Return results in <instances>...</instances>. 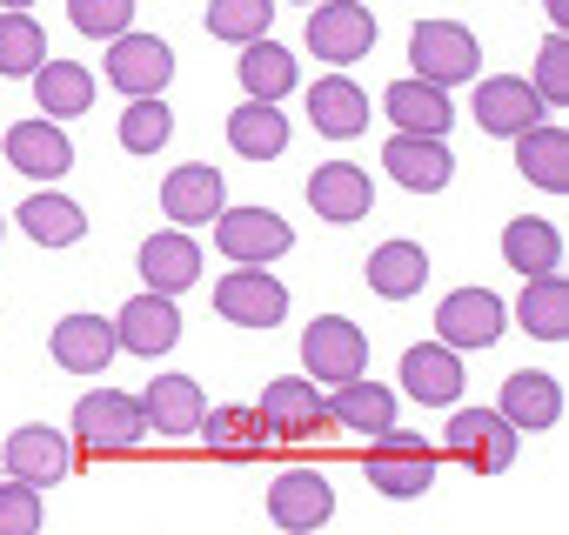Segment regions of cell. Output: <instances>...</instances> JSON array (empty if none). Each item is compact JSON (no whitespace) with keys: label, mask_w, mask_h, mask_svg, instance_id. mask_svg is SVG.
Returning <instances> with one entry per match:
<instances>
[{"label":"cell","mask_w":569,"mask_h":535,"mask_svg":"<svg viewBox=\"0 0 569 535\" xmlns=\"http://www.w3.org/2000/svg\"><path fill=\"white\" fill-rule=\"evenodd\" d=\"M68 442H74V455H88V462H121V455H134V448L148 442L141 402H134L128 388H88V395L74 402V415H68Z\"/></svg>","instance_id":"1"},{"label":"cell","mask_w":569,"mask_h":535,"mask_svg":"<svg viewBox=\"0 0 569 535\" xmlns=\"http://www.w3.org/2000/svg\"><path fill=\"white\" fill-rule=\"evenodd\" d=\"M362 475H369L376 495H389V502H416V495H429V488L442 482V448L422 442L416 428H396V422H389V428L369 435Z\"/></svg>","instance_id":"2"},{"label":"cell","mask_w":569,"mask_h":535,"mask_svg":"<svg viewBox=\"0 0 569 535\" xmlns=\"http://www.w3.org/2000/svg\"><path fill=\"white\" fill-rule=\"evenodd\" d=\"M442 462H462L469 475H502L509 462H516V448H522V435L496 415V408H449V422H442Z\"/></svg>","instance_id":"3"},{"label":"cell","mask_w":569,"mask_h":535,"mask_svg":"<svg viewBox=\"0 0 569 535\" xmlns=\"http://www.w3.org/2000/svg\"><path fill=\"white\" fill-rule=\"evenodd\" d=\"M208 228H214V254L228 268H274L281 254L296 248V228L281 221L274 208H221Z\"/></svg>","instance_id":"4"},{"label":"cell","mask_w":569,"mask_h":535,"mask_svg":"<svg viewBox=\"0 0 569 535\" xmlns=\"http://www.w3.org/2000/svg\"><path fill=\"white\" fill-rule=\"evenodd\" d=\"M409 74L436 88H469L482 74V48L462 21H416L409 28Z\"/></svg>","instance_id":"5"},{"label":"cell","mask_w":569,"mask_h":535,"mask_svg":"<svg viewBox=\"0 0 569 535\" xmlns=\"http://www.w3.org/2000/svg\"><path fill=\"white\" fill-rule=\"evenodd\" d=\"M302 41H309V54L322 68H356V61L376 54V14L362 8V0H316Z\"/></svg>","instance_id":"6"},{"label":"cell","mask_w":569,"mask_h":535,"mask_svg":"<svg viewBox=\"0 0 569 535\" xmlns=\"http://www.w3.org/2000/svg\"><path fill=\"white\" fill-rule=\"evenodd\" d=\"M509 329V302L496 289H449L436 302V342H449L456 355H482L496 349Z\"/></svg>","instance_id":"7"},{"label":"cell","mask_w":569,"mask_h":535,"mask_svg":"<svg viewBox=\"0 0 569 535\" xmlns=\"http://www.w3.org/2000/svg\"><path fill=\"white\" fill-rule=\"evenodd\" d=\"M469 88H476V94H469V114H476V128L496 134V141H516L522 128L549 121V101L529 88V74H476Z\"/></svg>","instance_id":"8"},{"label":"cell","mask_w":569,"mask_h":535,"mask_svg":"<svg viewBox=\"0 0 569 535\" xmlns=\"http://www.w3.org/2000/svg\"><path fill=\"white\" fill-rule=\"evenodd\" d=\"M336 515V482L316 468V462H296V468H281L268 475V522L274 528H289V535H309Z\"/></svg>","instance_id":"9"},{"label":"cell","mask_w":569,"mask_h":535,"mask_svg":"<svg viewBox=\"0 0 569 535\" xmlns=\"http://www.w3.org/2000/svg\"><path fill=\"white\" fill-rule=\"evenodd\" d=\"M362 369H369V335H362L349 315H316V322L302 329V375H309V382L336 388V382H349V375H362Z\"/></svg>","instance_id":"10"},{"label":"cell","mask_w":569,"mask_h":535,"mask_svg":"<svg viewBox=\"0 0 569 535\" xmlns=\"http://www.w3.org/2000/svg\"><path fill=\"white\" fill-rule=\"evenodd\" d=\"M101 74H108V88L114 94H168V81H174V48L161 41V34H114L108 41V61H101Z\"/></svg>","instance_id":"11"},{"label":"cell","mask_w":569,"mask_h":535,"mask_svg":"<svg viewBox=\"0 0 569 535\" xmlns=\"http://www.w3.org/2000/svg\"><path fill=\"white\" fill-rule=\"evenodd\" d=\"M141 422H148V442H161V448H181V442H194V428H201V408H208V395H201V382L194 375H154L141 395Z\"/></svg>","instance_id":"12"},{"label":"cell","mask_w":569,"mask_h":535,"mask_svg":"<svg viewBox=\"0 0 569 535\" xmlns=\"http://www.w3.org/2000/svg\"><path fill=\"white\" fill-rule=\"evenodd\" d=\"M0 468L21 475V482H34V488L48 495L54 482H68V475H74V442H68V428L21 422L8 442H0Z\"/></svg>","instance_id":"13"},{"label":"cell","mask_w":569,"mask_h":535,"mask_svg":"<svg viewBox=\"0 0 569 535\" xmlns=\"http://www.w3.org/2000/svg\"><path fill=\"white\" fill-rule=\"evenodd\" d=\"M214 315L234 329H274V322H289V289L268 268H228L214 282Z\"/></svg>","instance_id":"14"},{"label":"cell","mask_w":569,"mask_h":535,"mask_svg":"<svg viewBox=\"0 0 569 535\" xmlns=\"http://www.w3.org/2000/svg\"><path fill=\"white\" fill-rule=\"evenodd\" d=\"M254 408H261V422H268L274 442H316V435H336L329 415H322V382H309V375H281V382H268Z\"/></svg>","instance_id":"15"},{"label":"cell","mask_w":569,"mask_h":535,"mask_svg":"<svg viewBox=\"0 0 569 535\" xmlns=\"http://www.w3.org/2000/svg\"><path fill=\"white\" fill-rule=\"evenodd\" d=\"M382 174L409 194H442L456 181V154L449 134H389L382 141Z\"/></svg>","instance_id":"16"},{"label":"cell","mask_w":569,"mask_h":535,"mask_svg":"<svg viewBox=\"0 0 569 535\" xmlns=\"http://www.w3.org/2000/svg\"><path fill=\"white\" fill-rule=\"evenodd\" d=\"M174 342H181V309H174V295L141 289V295H128V302H121V315H114V349H121V355L161 362Z\"/></svg>","instance_id":"17"},{"label":"cell","mask_w":569,"mask_h":535,"mask_svg":"<svg viewBox=\"0 0 569 535\" xmlns=\"http://www.w3.org/2000/svg\"><path fill=\"white\" fill-rule=\"evenodd\" d=\"M134 268H141V289H154V295H188V289L201 282V241H194V228H174V221H168L161 234L141 241Z\"/></svg>","instance_id":"18"},{"label":"cell","mask_w":569,"mask_h":535,"mask_svg":"<svg viewBox=\"0 0 569 535\" xmlns=\"http://www.w3.org/2000/svg\"><path fill=\"white\" fill-rule=\"evenodd\" d=\"M0 154H8V168H21L28 181H61L74 168V141H68V121H14L8 134H0Z\"/></svg>","instance_id":"19"},{"label":"cell","mask_w":569,"mask_h":535,"mask_svg":"<svg viewBox=\"0 0 569 535\" xmlns=\"http://www.w3.org/2000/svg\"><path fill=\"white\" fill-rule=\"evenodd\" d=\"M221 208H228V181L214 161H181L161 174V214L174 228H208Z\"/></svg>","instance_id":"20"},{"label":"cell","mask_w":569,"mask_h":535,"mask_svg":"<svg viewBox=\"0 0 569 535\" xmlns=\"http://www.w3.org/2000/svg\"><path fill=\"white\" fill-rule=\"evenodd\" d=\"M402 388L396 395H409V402H422V408H456L462 402V355L449 349V342H416V349H402Z\"/></svg>","instance_id":"21"},{"label":"cell","mask_w":569,"mask_h":535,"mask_svg":"<svg viewBox=\"0 0 569 535\" xmlns=\"http://www.w3.org/2000/svg\"><path fill=\"white\" fill-rule=\"evenodd\" d=\"M322 415H329L336 435H376V428H389V422L402 415V395H396L389 382L349 375V382H336V388L322 395Z\"/></svg>","instance_id":"22"},{"label":"cell","mask_w":569,"mask_h":535,"mask_svg":"<svg viewBox=\"0 0 569 535\" xmlns=\"http://www.w3.org/2000/svg\"><path fill=\"white\" fill-rule=\"evenodd\" d=\"M369 121H376V101H369L362 81H349L342 68L309 88V128H316L322 141H356V134H369Z\"/></svg>","instance_id":"23"},{"label":"cell","mask_w":569,"mask_h":535,"mask_svg":"<svg viewBox=\"0 0 569 535\" xmlns=\"http://www.w3.org/2000/svg\"><path fill=\"white\" fill-rule=\"evenodd\" d=\"M496 415H502L516 435H549V428L562 422V382L542 375V369H516V375H502Z\"/></svg>","instance_id":"24"},{"label":"cell","mask_w":569,"mask_h":535,"mask_svg":"<svg viewBox=\"0 0 569 535\" xmlns=\"http://www.w3.org/2000/svg\"><path fill=\"white\" fill-rule=\"evenodd\" d=\"M194 442H201L214 462H261L274 435H268L261 408H248V402H221V408H201Z\"/></svg>","instance_id":"25"},{"label":"cell","mask_w":569,"mask_h":535,"mask_svg":"<svg viewBox=\"0 0 569 535\" xmlns=\"http://www.w3.org/2000/svg\"><path fill=\"white\" fill-rule=\"evenodd\" d=\"M382 114H389L396 134H449V128H456L449 88H436V81H422V74L389 81V88H382Z\"/></svg>","instance_id":"26"},{"label":"cell","mask_w":569,"mask_h":535,"mask_svg":"<svg viewBox=\"0 0 569 535\" xmlns=\"http://www.w3.org/2000/svg\"><path fill=\"white\" fill-rule=\"evenodd\" d=\"M302 194H309V208H316L322 221H336V228H349V221H362V214L376 208V181H369L362 161H322Z\"/></svg>","instance_id":"27"},{"label":"cell","mask_w":569,"mask_h":535,"mask_svg":"<svg viewBox=\"0 0 569 535\" xmlns=\"http://www.w3.org/2000/svg\"><path fill=\"white\" fill-rule=\"evenodd\" d=\"M48 355H54V369H68V375H108V362L121 355L114 349V322L108 315H61L54 322V335H48Z\"/></svg>","instance_id":"28"},{"label":"cell","mask_w":569,"mask_h":535,"mask_svg":"<svg viewBox=\"0 0 569 535\" xmlns=\"http://www.w3.org/2000/svg\"><path fill=\"white\" fill-rule=\"evenodd\" d=\"M362 275H369L376 302H416V295L429 289V248H422V241H409V234L376 241V248H369V261H362Z\"/></svg>","instance_id":"29"},{"label":"cell","mask_w":569,"mask_h":535,"mask_svg":"<svg viewBox=\"0 0 569 535\" xmlns=\"http://www.w3.org/2000/svg\"><path fill=\"white\" fill-rule=\"evenodd\" d=\"M14 221H21V234L41 241V248H81V241H88V208H81L74 194H61L54 181L34 188V194L14 208Z\"/></svg>","instance_id":"30"},{"label":"cell","mask_w":569,"mask_h":535,"mask_svg":"<svg viewBox=\"0 0 569 535\" xmlns=\"http://www.w3.org/2000/svg\"><path fill=\"white\" fill-rule=\"evenodd\" d=\"M28 81H34V108H41L48 121H81V114L94 108V94H101V74H94V68L54 61V54H48Z\"/></svg>","instance_id":"31"},{"label":"cell","mask_w":569,"mask_h":535,"mask_svg":"<svg viewBox=\"0 0 569 535\" xmlns=\"http://www.w3.org/2000/svg\"><path fill=\"white\" fill-rule=\"evenodd\" d=\"M234 74H241V94H248V101H289V94L302 88V68H296V54L281 48L274 34H254V41H241V61H234Z\"/></svg>","instance_id":"32"},{"label":"cell","mask_w":569,"mask_h":535,"mask_svg":"<svg viewBox=\"0 0 569 535\" xmlns=\"http://www.w3.org/2000/svg\"><path fill=\"white\" fill-rule=\"evenodd\" d=\"M509 322L536 342H569V282H562V268L556 275H522V295L509 309Z\"/></svg>","instance_id":"33"},{"label":"cell","mask_w":569,"mask_h":535,"mask_svg":"<svg viewBox=\"0 0 569 535\" xmlns=\"http://www.w3.org/2000/svg\"><path fill=\"white\" fill-rule=\"evenodd\" d=\"M509 148H516V174H522L529 188H542V194H569V134H562L556 121L522 128Z\"/></svg>","instance_id":"34"},{"label":"cell","mask_w":569,"mask_h":535,"mask_svg":"<svg viewBox=\"0 0 569 535\" xmlns=\"http://www.w3.org/2000/svg\"><path fill=\"white\" fill-rule=\"evenodd\" d=\"M228 148L241 161H274L289 154V114H281V101H241L228 114Z\"/></svg>","instance_id":"35"},{"label":"cell","mask_w":569,"mask_h":535,"mask_svg":"<svg viewBox=\"0 0 569 535\" xmlns=\"http://www.w3.org/2000/svg\"><path fill=\"white\" fill-rule=\"evenodd\" d=\"M502 261L516 268V275H556V268H562V234H556V221L516 214V221L502 228Z\"/></svg>","instance_id":"36"},{"label":"cell","mask_w":569,"mask_h":535,"mask_svg":"<svg viewBox=\"0 0 569 535\" xmlns=\"http://www.w3.org/2000/svg\"><path fill=\"white\" fill-rule=\"evenodd\" d=\"M48 61V34L28 8H0V81H28Z\"/></svg>","instance_id":"37"},{"label":"cell","mask_w":569,"mask_h":535,"mask_svg":"<svg viewBox=\"0 0 569 535\" xmlns=\"http://www.w3.org/2000/svg\"><path fill=\"white\" fill-rule=\"evenodd\" d=\"M114 141H121L128 154H161V148L174 141V108H168L161 94H134V101L121 108V128H114Z\"/></svg>","instance_id":"38"},{"label":"cell","mask_w":569,"mask_h":535,"mask_svg":"<svg viewBox=\"0 0 569 535\" xmlns=\"http://www.w3.org/2000/svg\"><path fill=\"white\" fill-rule=\"evenodd\" d=\"M274 8H281V0H208V14H201V21H208V34H214V41L241 48V41L268 34Z\"/></svg>","instance_id":"39"},{"label":"cell","mask_w":569,"mask_h":535,"mask_svg":"<svg viewBox=\"0 0 569 535\" xmlns=\"http://www.w3.org/2000/svg\"><path fill=\"white\" fill-rule=\"evenodd\" d=\"M134 8L141 0H68V28L88 34V41H114L134 28Z\"/></svg>","instance_id":"40"},{"label":"cell","mask_w":569,"mask_h":535,"mask_svg":"<svg viewBox=\"0 0 569 535\" xmlns=\"http://www.w3.org/2000/svg\"><path fill=\"white\" fill-rule=\"evenodd\" d=\"M529 88H536L549 108H562V101H569V34H562V28L536 48V74H529Z\"/></svg>","instance_id":"41"},{"label":"cell","mask_w":569,"mask_h":535,"mask_svg":"<svg viewBox=\"0 0 569 535\" xmlns=\"http://www.w3.org/2000/svg\"><path fill=\"white\" fill-rule=\"evenodd\" d=\"M41 528V488L8 475L0 482V535H34Z\"/></svg>","instance_id":"42"},{"label":"cell","mask_w":569,"mask_h":535,"mask_svg":"<svg viewBox=\"0 0 569 535\" xmlns=\"http://www.w3.org/2000/svg\"><path fill=\"white\" fill-rule=\"evenodd\" d=\"M542 14H549L556 28H569V0H542Z\"/></svg>","instance_id":"43"},{"label":"cell","mask_w":569,"mask_h":535,"mask_svg":"<svg viewBox=\"0 0 569 535\" xmlns=\"http://www.w3.org/2000/svg\"><path fill=\"white\" fill-rule=\"evenodd\" d=\"M0 8H34V0H0Z\"/></svg>","instance_id":"44"},{"label":"cell","mask_w":569,"mask_h":535,"mask_svg":"<svg viewBox=\"0 0 569 535\" xmlns=\"http://www.w3.org/2000/svg\"><path fill=\"white\" fill-rule=\"evenodd\" d=\"M296 8H316V0H296Z\"/></svg>","instance_id":"45"},{"label":"cell","mask_w":569,"mask_h":535,"mask_svg":"<svg viewBox=\"0 0 569 535\" xmlns=\"http://www.w3.org/2000/svg\"><path fill=\"white\" fill-rule=\"evenodd\" d=\"M0 234H8V221H0Z\"/></svg>","instance_id":"46"}]
</instances>
